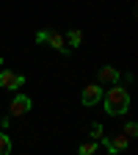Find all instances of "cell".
Returning <instances> with one entry per match:
<instances>
[{"mask_svg":"<svg viewBox=\"0 0 138 155\" xmlns=\"http://www.w3.org/2000/svg\"><path fill=\"white\" fill-rule=\"evenodd\" d=\"M88 136H91L94 141H97V139L102 141V139H105V127H102L100 122H91V125H88Z\"/></svg>","mask_w":138,"mask_h":155,"instance_id":"obj_9","label":"cell"},{"mask_svg":"<svg viewBox=\"0 0 138 155\" xmlns=\"http://www.w3.org/2000/svg\"><path fill=\"white\" fill-rule=\"evenodd\" d=\"M102 105H105V114L108 116H124L127 108H130V91L122 83H113L105 91V97H102Z\"/></svg>","mask_w":138,"mask_h":155,"instance_id":"obj_1","label":"cell"},{"mask_svg":"<svg viewBox=\"0 0 138 155\" xmlns=\"http://www.w3.org/2000/svg\"><path fill=\"white\" fill-rule=\"evenodd\" d=\"M30 105H33V100H30L28 94H14L11 97V105H8V116H25L30 111Z\"/></svg>","mask_w":138,"mask_h":155,"instance_id":"obj_4","label":"cell"},{"mask_svg":"<svg viewBox=\"0 0 138 155\" xmlns=\"http://www.w3.org/2000/svg\"><path fill=\"white\" fill-rule=\"evenodd\" d=\"M36 42H39V45H47V47H53V50H58L61 55H69L66 39H64L61 31H50V28H44V31H39V33H36Z\"/></svg>","mask_w":138,"mask_h":155,"instance_id":"obj_2","label":"cell"},{"mask_svg":"<svg viewBox=\"0 0 138 155\" xmlns=\"http://www.w3.org/2000/svg\"><path fill=\"white\" fill-rule=\"evenodd\" d=\"M100 100H102V89H100V83H88V86L83 89V94H80V103H83L86 108L97 105Z\"/></svg>","mask_w":138,"mask_h":155,"instance_id":"obj_5","label":"cell"},{"mask_svg":"<svg viewBox=\"0 0 138 155\" xmlns=\"http://www.w3.org/2000/svg\"><path fill=\"white\" fill-rule=\"evenodd\" d=\"M97 78H100V83H108V86H113V83H119V81H122V72L116 69V67H111V64H105V67H100Z\"/></svg>","mask_w":138,"mask_h":155,"instance_id":"obj_7","label":"cell"},{"mask_svg":"<svg viewBox=\"0 0 138 155\" xmlns=\"http://www.w3.org/2000/svg\"><path fill=\"white\" fill-rule=\"evenodd\" d=\"M0 69H3V58H0Z\"/></svg>","mask_w":138,"mask_h":155,"instance_id":"obj_13","label":"cell"},{"mask_svg":"<svg viewBox=\"0 0 138 155\" xmlns=\"http://www.w3.org/2000/svg\"><path fill=\"white\" fill-rule=\"evenodd\" d=\"M97 152H100L97 141H86V144H80V147H77V155H97Z\"/></svg>","mask_w":138,"mask_h":155,"instance_id":"obj_10","label":"cell"},{"mask_svg":"<svg viewBox=\"0 0 138 155\" xmlns=\"http://www.w3.org/2000/svg\"><path fill=\"white\" fill-rule=\"evenodd\" d=\"M105 150L111 152V155H119V152H124L127 147H130V139L124 133H113V136H105Z\"/></svg>","mask_w":138,"mask_h":155,"instance_id":"obj_3","label":"cell"},{"mask_svg":"<svg viewBox=\"0 0 138 155\" xmlns=\"http://www.w3.org/2000/svg\"><path fill=\"white\" fill-rule=\"evenodd\" d=\"M64 39H66V47L72 50V47H80V42H83V33L77 31V28H72V31H66V33H64Z\"/></svg>","mask_w":138,"mask_h":155,"instance_id":"obj_8","label":"cell"},{"mask_svg":"<svg viewBox=\"0 0 138 155\" xmlns=\"http://www.w3.org/2000/svg\"><path fill=\"white\" fill-rule=\"evenodd\" d=\"M122 133H124V136H127V139L133 141V139H135V136H138V122H133V119H130V122L124 125V130H122Z\"/></svg>","mask_w":138,"mask_h":155,"instance_id":"obj_12","label":"cell"},{"mask_svg":"<svg viewBox=\"0 0 138 155\" xmlns=\"http://www.w3.org/2000/svg\"><path fill=\"white\" fill-rule=\"evenodd\" d=\"M0 155H11V136L0 130Z\"/></svg>","mask_w":138,"mask_h":155,"instance_id":"obj_11","label":"cell"},{"mask_svg":"<svg viewBox=\"0 0 138 155\" xmlns=\"http://www.w3.org/2000/svg\"><path fill=\"white\" fill-rule=\"evenodd\" d=\"M25 83V75H17L11 69H0V89H19Z\"/></svg>","mask_w":138,"mask_h":155,"instance_id":"obj_6","label":"cell"}]
</instances>
